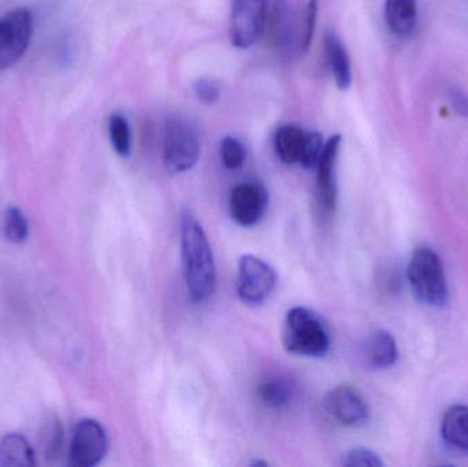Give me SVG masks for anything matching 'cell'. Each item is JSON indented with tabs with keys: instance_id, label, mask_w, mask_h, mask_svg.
I'll list each match as a JSON object with an SVG mask.
<instances>
[{
	"instance_id": "6da1fadb",
	"label": "cell",
	"mask_w": 468,
	"mask_h": 467,
	"mask_svg": "<svg viewBox=\"0 0 468 467\" xmlns=\"http://www.w3.org/2000/svg\"><path fill=\"white\" fill-rule=\"evenodd\" d=\"M181 257L189 298L195 303L208 301L217 288L216 260L205 229L192 214L181 219Z\"/></svg>"
},
{
	"instance_id": "9c48e42d",
	"label": "cell",
	"mask_w": 468,
	"mask_h": 467,
	"mask_svg": "<svg viewBox=\"0 0 468 467\" xmlns=\"http://www.w3.org/2000/svg\"><path fill=\"white\" fill-rule=\"evenodd\" d=\"M266 0H232L229 35L233 46L250 48L263 33L266 25Z\"/></svg>"
},
{
	"instance_id": "cb8c5ba5",
	"label": "cell",
	"mask_w": 468,
	"mask_h": 467,
	"mask_svg": "<svg viewBox=\"0 0 468 467\" xmlns=\"http://www.w3.org/2000/svg\"><path fill=\"white\" fill-rule=\"evenodd\" d=\"M343 465L351 467H381L384 466V462L371 450L354 449L344 455Z\"/></svg>"
},
{
	"instance_id": "30bf717a",
	"label": "cell",
	"mask_w": 468,
	"mask_h": 467,
	"mask_svg": "<svg viewBox=\"0 0 468 467\" xmlns=\"http://www.w3.org/2000/svg\"><path fill=\"white\" fill-rule=\"evenodd\" d=\"M269 194L259 183H242L234 186L229 197L232 218L244 228L259 224L266 214Z\"/></svg>"
},
{
	"instance_id": "4316f807",
	"label": "cell",
	"mask_w": 468,
	"mask_h": 467,
	"mask_svg": "<svg viewBox=\"0 0 468 467\" xmlns=\"http://www.w3.org/2000/svg\"><path fill=\"white\" fill-rule=\"evenodd\" d=\"M450 101L459 115L468 117V95L463 90L458 87L451 88Z\"/></svg>"
},
{
	"instance_id": "7402d4cb",
	"label": "cell",
	"mask_w": 468,
	"mask_h": 467,
	"mask_svg": "<svg viewBox=\"0 0 468 467\" xmlns=\"http://www.w3.org/2000/svg\"><path fill=\"white\" fill-rule=\"evenodd\" d=\"M63 427L59 419H52L47 422L43 430V452L47 460L52 461L59 457L63 447Z\"/></svg>"
},
{
	"instance_id": "2e32d148",
	"label": "cell",
	"mask_w": 468,
	"mask_h": 467,
	"mask_svg": "<svg viewBox=\"0 0 468 467\" xmlns=\"http://www.w3.org/2000/svg\"><path fill=\"white\" fill-rule=\"evenodd\" d=\"M441 436L445 443L458 451L468 452V408L455 405L445 411L441 422Z\"/></svg>"
},
{
	"instance_id": "8992f818",
	"label": "cell",
	"mask_w": 468,
	"mask_h": 467,
	"mask_svg": "<svg viewBox=\"0 0 468 467\" xmlns=\"http://www.w3.org/2000/svg\"><path fill=\"white\" fill-rule=\"evenodd\" d=\"M277 274L271 265L256 257L242 255L237 271V295L242 303L250 306L263 304L274 292Z\"/></svg>"
},
{
	"instance_id": "e0dca14e",
	"label": "cell",
	"mask_w": 468,
	"mask_h": 467,
	"mask_svg": "<svg viewBox=\"0 0 468 467\" xmlns=\"http://www.w3.org/2000/svg\"><path fill=\"white\" fill-rule=\"evenodd\" d=\"M36 466L35 450L19 433H8L0 439V467Z\"/></svg>"
},
{
	"instance_id": "4fadbf2b",
	"label": "cell",
	"mask_w": 468,
	"mask_h": 467,
	"mask_svg": "<svg viewBox=\"0 0 468 467\" xmlns=\"http://www.w3.org/2000/svg\"><path fill=\"white\" fill-rule=\"evenodd\" d=\"M420 0H385V21L390 32L407 37L414 32L418 22Z\"/></svg>"
},
{
	"instance_id": "5bb4252c",
	"label": "cell",
	"mask_w": 468,
	"mask_h": 467,
	"mask_svg": "<svg viewBox=\"0 0 468 467\" xmlns=\"http://www.w3.org/2000/svg\"><path fill=\"white\" fill-rule=\"evenodd\" d=\"M365 358L374 369H388L399 358L398 343L388 331H376L365 345Z\"/></svg>"
},
{
	"instance_id": "603a6c76",
	"label": "cell",
	"mask_w": 468,
	"mask_h": 467,
	"mask_svg": "<svg viewBox=\"0 0 468 467\" xmlns=\"http://www.w3.org/2000/svg\"><path fill=\"white\" fill-rule=\"evenodd\" d=\"M219 156H221L222 165L228 170H237L244 165L247 153L244 145L236 137H225L219 145Z\"/></svg>"
},
{
	"instance_id": "5b68a950",
	"label": "cell",
	"mask_w": 468,
	"mask_h": 467,
	"mask_svg": "<svg viewBox=\"0 0 468 467\" xmlns=\"http://www.w3.org/2000/svg\"><path fill=\"white\" fill-rule=\"evenodd\" d=\"M324 147V139L318 132L304 131L297 125H282L275 132V154L285 165L316 169Z\"/></svg>"
},
{
	"instance_id": "d6986e66",
	"label": "cell",
	"mask_w": 468,
	"mask_h": 467,
	"mask_svg": "<svg viewBox=\"0 0 468 467\" xmlns=\"http://www.w3.org/2000/svg\"><path fill=\"white\" fill-rule=\"evenodd\" d=\"M258 397L267 408L282 409L291 403L292 398H293V388L285 380L269 378L259 386Z\"/></svg>"
},
{
	"instance_id": "ffe728a7",
	"label": "cell",
	"mask_w": 468,
	"mask_h": 467,
	"mask_svg": "<svg viewBox=\"0 0 468 467\" xmlns=\"http://www.w3.org/2000/svg\"><path fill=\"white\" fill-rule=\"evenodd\" d=\"M3 233L8 243L24 244L29 238V224L21 208L11 206L3 217Z\"/></svg>"
},
{
	"instance_id": "484cf974",
	"label": "cell",
	"mask_w": 468,
	"mask_h": 467,
	"mask_svg": "<svg viewBox=\"0 0 468 467\" xmlns=\"http://www.w3.org/2000/svg\"><path fill=\"white\" fill-rule=\"evenodd\" d=\"M195 95L202 103L211 106L218 101L221 96V87L216 80L199 79L194 85Z\"/></svg>"
},
{
	"instance_id": "9a60e30c",
	"label": "cell",
	"mask_w": 468,
	"mask_h": 467,
	"mask_svg": "<svg viewBox=\"0 0 468 467\" xmlns=\"http://www.w3.org/2000/svg\"><path fill=\"white\" fill-rule=\"evenodd\" d=\"M324 51L335 84L341 90H348L352 84L351 59L346 46L335 33L329 32L324 36Z\"/></svg>"
},
{
	"instance_id": "44dd1931",
	"label": "cell",
	"mask_w": 468,
	"mask_h": 467,
	"mask_svg": "<svg viewBox=\"0 0 468 467\" xmlns=\"http://www.w3.org/2000/svg\"><path fill=\"white\" fill-rule=\"evenodd\" d=\"M109 134L115 153L129 156L132 150L131 126L123 115L112 114L109 120Z\"/></svg>"
},
{
	"instance_id": "7a4b0ae2",
	"label": "cell",
	"mask_w": 468,
	"mask_h": 467,
	"mask_svg": "<svg viewBox=\"0 0 468 467\" xmlns=\"http://www.w3.org/2000/svg\"><path fill=\"white\" fill-rule=\"evenodd\" d=\"M286 351L299 356L322 358L329 353L332 339L324 318L307 307H292L282 326Z\"/></svg>"
},
{
	"instance_id": "3957f363",
	"label": "cell",
	"mask_w": 468,
	"mask_h": 467,
	"mask_svg": "<svg viewBox=\"0 0 468 467\" xmlns=\"http://www.w3.org/2000/svg\"><path fill=\"white\" fill-rule=\"evenodd\" d=\"M407 279L418 301L431 307L447 306L450 299L444 265L437 252L429 247L415 249L407 268Z\"/></svg>"
},
{
	"instance_id": "ac0fdd59",
	"label": "cell",
	"mask_w": 468,
	"mask_h": 467,
	"mask_svg": "<svg viewBox=\"0 0 468 467\" xmlns=\"http://www.w3.org/2000/svg\"><path fill=\"white\" fill-rule=\"evenodd\" d=\"M291 0H271L270 27L277 44L283 48L292 46Z\"/></svg>"
},
{
	"instance_id": "52a82bcc",
	"label": "cell",
	"mask_w": 468,
	"mask_h": 467,
	"mask_svg": "<svg viewBox=\"0 0 468 467\" xmlns=\"http://www.w3.org/2000/svg\"><path fill=\"white\" fill-rule=\"evenodd\" d=\"M33 16L27 7H16L0 16V70L16 65L29 47Z\"/></svg>"
},
{
	"instance_id": "8fae6325",
	"label": "cell",
	"mask_w": 468,
	"mask_h": 467,
	"mask_svg": "<svg viewBox=\"0 0 468 467\" xmlns=\"http://www.w3.org/2000/svg\"><path fill=\"white\" fill-rule=\"evenodd\" d=\"M327 413L344 427H360L368 419L367 403L349 386H338L326 395Z\"/></svg>"
},
{
	"instance_id": "7c38bea8",
	"label": "cell",
	"mask_w": 468,
	"mask_h": 467,
	"mask_svg": "<svg viewBox=\"0 0 468 467\" xmlns=\"http://www.w3.org/2000/svg\"><path fill=\"white\" fill-rule=\"evenodd\" d=\"M341 136L330 137L324 143L321 159L316 165V189H318L319 203L324 210H335L337 206V181H335V167H337L338 153H340Z\"/></svg>"
},
{
	"instance_id": "d4e9b609",
	"label": "cell",
	"mask_w": 468,
	"mask_h": 467,
	"mask_svg": "<svg viewBox=\"0 0 468 467\" xmlns=\"http://www.w3.org/2000/svg\"><path fill=\"white\" fill-rule=\"evenodd\" d=\"M318 0H308L307 10H305L304 33L299 44V51L307 52L313 43L314 33L316 27V16H318Z\"/></svg>"
},
{
	"instance_id": "277c9868",
	"label": "cell",
	"mask_w": 468,
	"mask_h": 467,
	"mask_svg": "<svg viewBox=\"0 0 468 467\" xmlns=\"http://www.w3.org/2000/svg\"><path fill=\"white\" fill-rule=\"evenodd\" d=\"M200 136L197 126L186 118L176 117L167 121L165 129L164 162L173 175L186 173L200 158Z\"/></svg>"
},
{
	"instance_id": "ba28073f",
	"label": "cell",
	"mask_w": 468,
	"mask_h": 467,
	"mask_svg": "<svg viewBox=\"0 0 468 467\" xmlns=\"http://www.w3.org/2000/svg\"><path fill=\"white\" fill-rule=\"evenodd\" d=\"M109 451V438L101 422L84 419L74 428L69 447V465L93 467L99 465Z\"/></svg>"
}]
</instances>
